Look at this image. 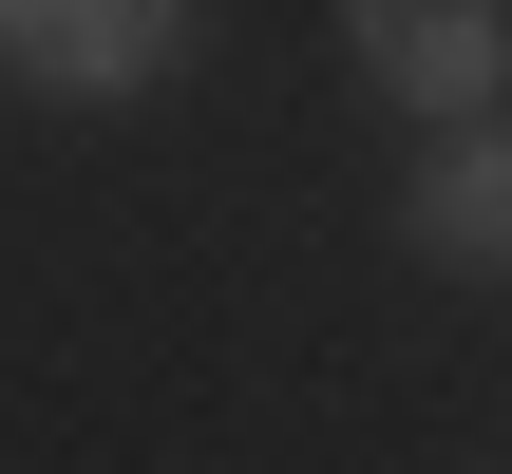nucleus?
<instances>
[{
  "mask_svg": "<svg viewBox=\"0 0 512 474\" xmlns=\"http://www.w3.org/2000/svg\"><path fill=\"white\" fill-rule=\"evenodd\" d=\"M342 38H361V76L418 95L437 133H475V95L512 76V19H494V0H342Z\"/></svg>",
  "mask_w": 512,
  "mask_h": 474,
  "instance_id": "f257e3e1",
  "label": "nucleus"
},
{
  "mask_svg": "<svg viewBox=\"0 0 512 474\" xmlns=\"http://www.w3.org/2000/svg\"><path fill=\"white\" fill-rule=\"evenodd\" d=\"M171 19H190V0H0V57L57 76V95H114V76L171 57Z\"/></svg>",
  "mask_w": 512,
  "mask_h": 474,
  "instance_id": "f03ea898",
  "label": "nucleus"
},
{
  "mask_svg": "<svg viewBox=\"0 0 512 474\" xmlns=\"http://www.w3.org/2000/svg\"><path fill=\"white\" fill-rule=\"evenodd\" d=\"M418 247L437 266H512V133H456L418 171Z\"/></svg>",
  "mask_w": 512,
  "mask_h": 474,
  "instance_id": "7ed1b4c3",
  "label": "nucleus"
}]
</instances>
